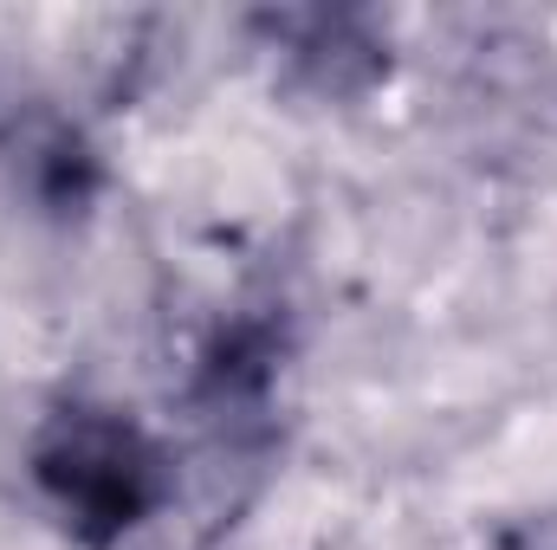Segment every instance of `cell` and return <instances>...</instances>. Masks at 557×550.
I'll return each mask as SVG.
<instances>
[{"label": "cell", "mask_w": 557, "mask_h": 550, "mask_svg": "<svg viewBox=\"0 0 557 550\" xmlns=\"http://www.w3.org/2000/svg\"><path fill=\"white\" fill-rule=\"evenodd\" d=\"M26 473L59 532L85 550H117L175 499L169 447L111 402H59L33 427Z\"/></svg>", "instance_id": "obj_1"}, {"label": "cell", "mask_w": 557, "mask_h": 550, "mask_svg": "<svg viewBox=\"0 0 557 550\" xmlns=\"http://www.w3.org/2000/svg\"><path fill=\"white\" fill-rule=\"evenodd\" d=\"M278 376H285V317L273 304L227 311L188 370V409L214 453H260L273 440Z\"/></svg>", "instance_id": "obj_2"}, {"label": "cell", "mask_w": 557, "mask_h": 550, "mask_svg": "<svg viewBox=\"0 0 557 550\" xmlns=\"http://www.w3.org/2000/svg\"><path fill=\"white\" fill-rule=\"evenodd\" d=\"M247 33L311 104H363L396 65L389 26L363 7H267L247 20Z\"/></svg>", "instance_id": "obj_3"}, {"label": "cell", "mask_w": 557, "mask_h": 550, "mask_svg": "<svg viewBox=\"0 0 557 550\" xmlns=\"http://www.w3.org/2000/svg\"><path fill=\"white\" fill-rule=\"evenodd\" d=\"M20 182L46 214H85L104 188V162L72 124H46L20 149Z\"/></svg>", "instance_id": "obj_4"}, {"label": "cell", "mask_w": 557, "mask_h": 550, "mask_svg": "<svg viewBox=\"0 0 557 550\" xmlns=\"http://www.w3.org/2000/svg\"><path fill=\"white\" fill-rule=\"evenodd\" d=\"M506 550H557V518H545V525H525V532H512V538H506Z\"/></svg>", "instance_id": "obj_5"}]
</instances>
